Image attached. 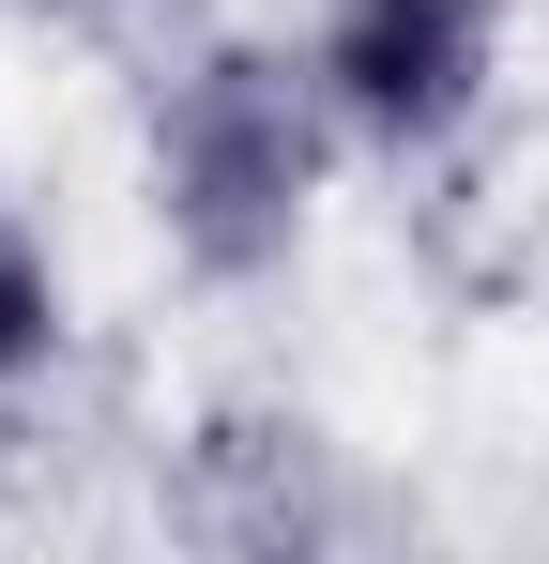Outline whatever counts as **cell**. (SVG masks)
Here are the masks:
<instances>
[{
    "label": "cell",
    "mask_w": 549,
    "mask_h": 564,
    "mask_svg": "<svg viewBox=\"0 0 549 564\" xmlns=\"http://www.w3.org/2000/svg\"><path fill=\"white\" fill-rule=\"evenodd\" d=\"M336 153H352V122H336L305 46H260V31L198 46L153 93V214H169L183 275H214V290L290 275V245L321 229Z\"/></svg>",
    "instance_id": "6da1fadb"
},
{
    "label": "cell",
    "mask_w": 549,
    "mask_h": 564,
    "mask_svg": "<svg viewBox=\"0 0 549 564\" xmlns=\"http://www.w3.org/2000/svg\"><path fill=\"white\" fill-rule=\"evenodd\" d=\"M305 62H321V93L352 122V153L412 169V153L473 138V107L504 77V0H321Z\"/></svg>",
    "instance_id": "7a4b0ae2"
},
{
    "label": "cell",
    "mask_w": 549,
    "mask_h": 564,
    "mask_svg": "<svg viewBox=\"0 0 549 564\" xmlns=\"http://www.w3.org/2000/svg\"><path fill=\"white\" fill-rule=\"evenodd\" d=\"M46 367H62V260L0 214V397H15V381H46Z\"/></svg>",
    "instance_id": "3957f363"
}]
</instances>
